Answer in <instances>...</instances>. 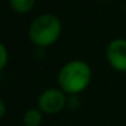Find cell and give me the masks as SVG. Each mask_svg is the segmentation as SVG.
Instances as JSON below:
<instances>
[{
	"instance_id": "6da1fadb",
	"label": "cell",
	"mask_w": 126,
	"mask_h": 126,
	"mask_svg": "<svg viewBox=\"0 0 126 126\" xmlns=\"http://www.w3.org/2000/svg\"><path fill=\"white\" fill-rule=\"evenodd\" d=\"M57 81L58 88H61L66 95H79L90 87L92 81V68L84 60H71L58 71Z\"/></svg>"
},
{
	"instance_id": "7a4b0ae2",
	"label": "cell",
	"mask_w": 126,
	"mask_h": 126,
	"mask_svg": "<svg viewBox=\"0 0 126 126\" xmlns=\"http://www.w3.org/2000/svg\"><path fill=\"white\" fill-rule=\"evenodd\" d=\"M29 39L35 47H50L57 44L63 34V22L54 14H39L29 26Z\"/></svg>"
},
{
	"instance_id": "3957f363",
	"label": "cell",
	"mask_w": 126,
	"mask_h": 126,
	"mask_svg": "<svg viewBox=\"0 0 126 126\" xmlns=\"http://www.w3.org/2000/svg\"><path fill=\"white\" fill-rule=\"evenodd\" d=\"M66 94L61 88H47L39 95L38 109L44 114L56 115L64 110L66 104Z\"/></svg>"
},
{
	"instance_id": "277c9868",
	"label": "cell",
	"mask_w": 126,
	"mask_h": 126,
	"mask_svg": "<svg viewBox=\"0 0 126 126\" xmlns=\"http://www.w3.org/2000/svg\"><path fill=\"white\" fill-rule=\"evenodd\" d=\"M106 60L114 71L126 73V38H114L109 42Z\"/></svg>"
},
{
	"instance_id": "5b68a950",
	"label": "cell",
	"mask_w": 126,
	"mask_h": 126,
	"mask_svg": "<svg viewBox=\"0 0 126 126\" xmlns=\"http://www.w3.org/2000/svg\"><path fill=\"white\" fill-rule=\"evenodd\" d=\"M37 4V0H8V6L12 12L18 15L30 14Z\"/></svg>"
},
{
	"instance_id": "8992f818",
	"label": "cell",
	"mask_w": 126,
	"mask_h": 126,
	"mask_svg": "<svg viewBox=\"0 0 126 126\" xmlns=\"http://www.w3.org/2000/svg\"><path fill=\"white\" fill-rule=\"evenodd\" d=\"M42 115L44 112L39 109H29L23 114V126H39L42 123Z\"/></svg>"
},
{
	"instance_id": "52a82bcc",
	"label": "cell",
	"mask_w": 126,
	"mask_h": 126,
	"mask_svg": "<svg viewBox=\"0 0 126 126\" xmlns=\"http://www.w3.org/2000/svg\"><path fill=\"white\" fill-rule=\"evenodd\" d=\"M8 58H10V54H8V50H7V46L0 41V72L7 66Z\"/></svg>"
},
{
	"instance_id": "ba28073f",
	"label": "cell",
	"mask_w": 126,
	"mask_h": 126,
	"mask_svg": "<svg viewBox=\"0 0 126 126\" xmlns=\"http://www.w3.org/2000/svg\"><path fill=\"white\" fill-rule=\"evenodd\" d=\"M6 112H7V106H6V103H4L3 99L0 98V119L6 115Z\"/></svg>"
},
{
	"instance_id": "9c48e42d",
	"label": "cell",
	"mask_w": 126,
	"mask_h": 126,
	"mask_svg": "<svg viewBox=\"0 0 126 126\" xmlns=\"http://www.w3.org/2000/svg\"><path fill=\"white\" fill-rule=\"evenodd\" d=\"M99 3H107V1H110V0H98Z\"/></svg>"
}]
</instances>
